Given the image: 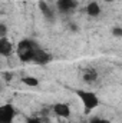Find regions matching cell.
<instances>
[{"instance_id": "6da1fadb", "label": "cell", "mask_w": 122, "mask_h": 123, "mask_svg": "<svg viewBox=\"0 0 122 123\" xmlns=\"http://www.w3.org/2000/svg\"><path fill=\"white\" fill-rule=\"evenodd\" d=\"M17 56L22 62H26V63L33 62L37 64H46L50 62V55L47 52H45L43 49H40L39 44L30 39H25V40L19 42Z\"/></svg>"}, {"instance_id": "7a4b0ae2", "label": "cell", "mask_w": 122, "mask_h": 123, "mask_svg": "<svg viewBox=\"0 0 122 123\" xmlns=\"http://www.w3.org/2000/svg\"><path fill=\"white\" fill-rule=\"evenodd\" d=\"M76 94H78V97L81 99V102L83 105L85 113H91L92 110H95L99 106V103H101V100L96 96V93L91 92V90H78Z\"/></svg>"}, {"instance_id": "3957f363", "label": "cell", "mask_w": 122, "mask_h": 123, "mask_svg": "<svg viewBox=\"0 0 122 123\" xmlns=\"http://www.w3.org/2000/svg\"><path fill=\"white\" fill-rule=\"evenodd\" d=\"M16 117V109L12 103L0 105V123H13Z\"/></svg>"}, {"instance_id": "277c9868", "label": "cell", "mask_w": 122, "mask_h": 123, "mask_svg": "<svg viewBox=\"0 0 122 123\" xmlns=\"http://www.w3.org/2000/svg\"><path fill=\"white\" fill-rule=\"evenodd\" d=\"M52 110L61 119H68L70 116V106L68 103H55L52 106Z\"/></svg>"}, {"instance_id": "5b68a950", "label": "cell", "mask_w": 122, "mask_h": 123, "mask_svg": "<svg viewBox=\"0 0 122 123\" xmlns=\"http://www.w3.org/2000/svg\"><path fill=\"white\" fill-rule=\"evenodd\" d=\"M13 52H14V47H13L12 42L7 37H0V56L9 57L13 55Z\"/></svg>"}, {"instance_id": "8992f818", "label": "cell", "mask_w": 122, "mask_h": 123, "mask_svg": "<svg viewBox=\"0 0 122 123\" xmlns=\"http://www.w3.org/2000/svg\"><path fill=\"white\" fill-rule=\"evenodd\" d=\"M56 7H58V10H59L61 13L68 14V13H70V12L75 10L76 1H75V0H58V1H56Z\"/></svg>"}, {"instance_id": "52a82bcc", "label": "cell", "mask_w": 122, "mask_h": 123, "mask_svg": "<svg viewBox=\"0 0 122 123\" xmlns=\"http://www.w3.org/2000/svg\"><path fill=\"white\" fill-rule=\"evenodd\" d=\"M98 76L99 74H98L96 69H93V67H86L83 70V73H82V77H83V80L86 83H95L98 80Z\"/></svg>"}, {"instance_id": "ba28073f", "label": "cell", "mask_w": 122, "mask_h": 123, "mask_svg": "<svg viewBox=\"0 0 122 123\" xmlns=\"http://www.w3.org/2000/svg\"><path fill=\"white\" fill-rule=\"evenodd\" d=\"M101 6H99V3L98 1H91L88 6H86V13L91 16V17H98L99 14H101Z\"/></svg>"}, {"instance_id": "9c48e42d", "label": "cell", "mask_w": 122, "mask_h": 123, "mask_svg": "<svg viewBox=\"0 0 122 123\" xmlns=\"http://www.w3.org/2000/svg\"><path fill=\"white\" fill-rule=\"evenodd\" d=\"M39 9H40V12L43 13V16H45L46 19H52L53 12H52L50 6H49L46 1H39Z\"/></svg>"}, {"instance_id": "30bf717a", "label": "cell", "mask_w": 122, "mask_h": 123, "mask_svg": "<svg viewBox=\"0 0 122 123\" xmlns=\"http://www.w3.org/2000/svg\"><path fill=\"white\" fill-rule=\"evenodd\" d=\"M22 83L26 85V86H29V87L39 86V80L36 77H33V76H25V77H22Z\"/></svg>"}, {"instance_id": "8fae6325", "label": "cell", "mask_w": 122, "mask_h": 123, "mask_svg": "<svg viewBox=\"0 0 122 123\" xmlns=\"http://www.w3.org/2000/svg\"><path fill=\"white\" fill-rule=\"evenodd\" d=\"M88 123H111L108 119H103V117H92Z\"/></svg>"}, {"instance_id": "7c38bea8", "label": "cell", "mask_w": 122, "mask_h": 123, "mask_svg": "<svg viewBox=\"0 0 122 123\" xmlns=\"http://www.w3.org/2000/svg\"><path fill=\"white\" fill-rule=\"evenodd\" d=\"M112 34H114L116 39L122 37V27H118V26H116V27H114V29H112Z\"/></svg>"}, {"instance_id": "4fadbf2b", "label": "cell", "mask_w": 122, "mask_h": 123, "mask_svg": "<svg viewBox=\"0 0 122 123\" xmlns=\"http://www.w3.org/2000/svg\"><path fill=\"white\" fill-rule=\"evenodd\" d=\"M6 34H7V26L0 23V37H6Z\"/></svg>"}, {"instance_id": "5bb4252c", "label": "cell", "mask_w": 122, "mask_h": 123, "mask_svg": "<svg viewBox=\"0 0 122 123\" xmlns=\"http://www.w3.org/2000/svg\"><path fill=\"white\" fill-rule=\"evenodd\" d=\"M26 123H43V120H40V117H27Z\"/></svg>"}, {"instance_id": "9a60e30c", "label": "cell", "mask_w": 122, "mask_h": 123, "mask_svg": "<svg viewBox=\"0 0 122 123\" xmlns=\"http://www.w3.org/2000/svg\"><path fill=\"white\" fill-rule=\"evenodd\" d=\"M105 1H108V3H111V1H114V0H105Z\"/></svg>"}, {"instance_id": "2e32d148", "label": "cell", "mask_w": 122, "mask_h": 123, "mask_svg": "<svg viewBox=\"0 0 122 123\" xmlns=\"http://www.w3.org/2000/svg\"><path fill=\"white\" fill-rule=\"evenodd\" d=\"M0 90H1V83H0Z\"/></svg>"}, {"instance_id": "e0dca14e", "label": "cell", "mask_w": 122, "mask_h": 123, "mask_svg": "<svg viewBox=\"0 0 122 123\" xmlns=\"http://www.w3.org/2000/svg\"><path fill=\"white\" fill-rule=\"evenodd\" d=\"M61 123H65V122H61Z\"/></svg>"}, {"instance_id": "ac0fdd59", "label": "cell", "mask_w": 122, "mask_h": 123, "mask_svg": "<svg viewBox=\"0 0 122 123\" xmlns=\"http://www.w3.org/2000/svg\"><path fill=\"white\" fill-rule=\"evenodd\" d=\"M85 123H88V122H85Z\"/></svg>"}]
</instances>
